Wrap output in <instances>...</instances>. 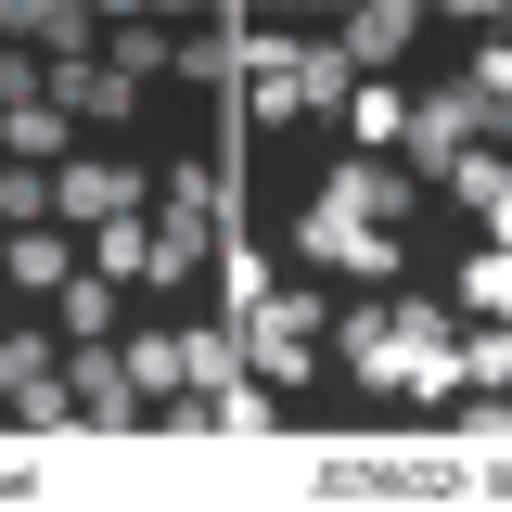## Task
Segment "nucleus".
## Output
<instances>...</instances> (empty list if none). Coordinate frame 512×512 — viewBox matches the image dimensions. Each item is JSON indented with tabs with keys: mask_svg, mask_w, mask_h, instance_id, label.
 Instances as JSON below:
<instances>
[{
	"mask_svg": "<svg viewBox=\"0 0 512 512\" xmlns=\"http://www.w3.org/2000/svg\"><path fill=\"white\" fill-rule=\"evenodd\" d=\"M346 372L384 384V397H461V308H423V295H384V308H346Z\"/></svg>",
	"mask_w": 512,
	"mask_h": 512,
	"instance_id": "obj_1",
	"label": "nucleus"
},
{
	"mask_svg": "<svg viewBox=\"0 0 512 512\" xmlns=\"http://www.w3.org/2000/svg\"><path fill=\"white\" fill-rule=\"evenodd\" d=\"M244 372L269 384V397L320 372V295H308V282H256V295H244Z\"/></svg>",
	"mask_w": 512,
	"mask_h": 512,
	"instance_id": "obj_2",
	"label": "nucleus"
},
{
	"mask_svg": "<svg viewBox=\"0 0 512 512\" xmlns=\"http://www.w3.org/2000/svg\"><path fill=\"white\" fill-rule=\"evenodd\" d=\"M295 256H308V269H333V282H397L410 231H384V218H359V205L308 192V205H295Z\"/></svg>",
	"mask_w": 512,
	"mask_h": 512,
	"instance_id": "obj_3",
	"label": "nucleus"
},
{
	"mask_svg": "<svg viewBox=\"0 0 512 512\" xmlns=\"http://www.w3.org/2000/svg\"><path fill=\"white\" fill-rule=\"evenodd\" d=\"M205 231H218V167H167L154 180V282H192Z\"/></svg>",
	"mask_w": 512,
	"mask_h": 512,
	"instance_id": "obj_4",
	"label": "nucleus"
},
{
	"mask_svg": "<svg viewBox=\"0 0 512 512\" xmlns=\"http://www.w3.org/2000/svg\"><path fill=\"white\" fill-rule=\"evenodd\" d=\"M77 269H90V231H77V218H13V231H0V282L39 295V308H52Z\"/></svg>",
	"mask_w": 512,
	"mask_h": 512,
	"instance_id": "obj_5",
	"label": "nucleus"
},
{
	"mask_svg": "<svg viewBox=\"0 0 512 512\" xmlns=\"http://www.w3.org/2000/svg\"><path fill=\"white\" fill-rule=\"evenodd\" d=\"M141 205H154V180H141L128 154H64V167H52V218H77V231L141 218Z\"/></svg>",
	"mask_w": 512,
	"mask_h": 512,
	"instance_id": "obj_6",
	"label": "nucleus"
},
{
	"mask_svg": "<svg viewBox=\"0 0 512 512\" xmlns=\"http://www.w3.org/2000/svg\"><path fill=\"white\" fill-rule=\"evenodd\" d=\"M231 77H244V116L256 128H295V116H308V39H244Z\"/></svg>",
	"mask_w": 512,
	"mask_h": 512,
	"instance_id": "obj_7",
	"label": "nucleus"
},
{
	"mask_svg": "<svg viewBox=\"0 0 512 512\" xmlns=\"http://www.w3.org/2000/svg\"><path fill=\"white\" fill-rule=\"evenodd\" d=\"M64 384H77V423H141V410H154L116 346H64Z\"/></svg>",
	"mask_w": 512,
	"mask_h": 512,
	"instance_id": "obj_8",
	"label": "nucleus"
},
{
	"mask_svg": "<svg viewBox=\"0 0 512 512\" xmlns=\"http://www.w3.org/2000/svg\"><path fill=\"white\" fill-rule=\"evenodd\" d=\"M410 26H423V0H346V26H333V52L359 64V77H384V64L410 52Z\"/></svg>",
	"mask_w": 512,
	"mask_h": 512,
	"instance_id": "obj_9",
	"label": "nucleus"
},
{
	"mask_svg": "<svg viewBox=\"0 0 512 512\" xmlns=\"http://www.w3.org/2000/svg\"><path fill=\"white\" fill-rule=\"evenodd\" d=\"M167 64H180V26H167V13H141V0H128L116 26H103V77H128V90H141V77H167Z\"/></svg>",
	"mask_w": 512,
	"mask_h": 512,
	"instance_id": "obj_10",
	"label": "nucleus"
},
{
	"mask_svg": "<svg viewBox=\"0 0 512 512\" xmlns=\"http://www.w3.org/2000/svg\"><path fill=\"white\" fill-rule=\"evenodd\" d=\"M0 154H26V167H64V154H77V116H64L52 90H26V103H0Z\"/></svg>",
	"mask_w": 512,
	"mask_h": 512,
	"instance_id": "obj_11",
	"label": "nucleus"
},
{
	"mask_svg": "<svg viewBox=\"0 0 512 512\" xmlns=\"http://www.w3.org/2000/svg\"><path fill=\"white\" fill-rule=\"evenodd\" d=\"M64 372V320H0V397H39Z\"/></svg>",
	"mask_w": 512,
	"mask_h": 512,
	"instance_id": "obj_12",
	"label": "nucleus"
},
{
	"mask_svg": "<svg viewBox=\"0 0 512 512\" xmlns=\"http://www.w3.org/2000/svg\"><path fill=\"white\" fill-rule=\"evenodd\" d=\"M346 141H359V154H397V141H410V90H397V77H359V90H346Z\"/></svg>",
	"mask_w": 512,
	"mask_h": 512,
	"instance_id": "obj_13",
	"label": "nucleus"
},
{
	"mask_svg": "<svg viewBox=\"0 0 512 512\" xmlns=\"http://www.w3.org/2000/svg\"><path fill=\"white\" fill-rule=\"evenodd\" d=\"M90 269H103V282H154V205H141V218H103V231H90Z\"/></svg>",
	"mask_w": 512,
	"mask_h": 512,
	"instance_id": "obj_14",
	"label": "nucleus"
},
{
	"mask_svg": "<svg viewBox=\"0 0 512 512\" xmlns=\"http://www.w3.org/2000/svg\"><path fill=\"white\" fill-rule=\"evenodd\" d=\"M52 320H64V346H103V333H116V282H103V269H77V282L52 295Z\"/></svg>",
	"mask_w": 512,
	"mask_h": 512,
	"instance_id": "obj_15",
	"label": "nucleus"
},
{
	"mask_svg": "<svg viewBox=\"0 0 512 512\" xmlns=\"http://www.w3.org/2000/svg\"><path fill=\"white\" fill-rule=\"evenodd\" d=\"M128 372H141V397H192V359H180V333H128Z\"/></svg>",
	"mask_w": 512,
	"mask_h": 512,
	"instance_id": "obj_16",
	"label": "nucleus"
},
{
	"mask_svg": "<svg viewBox=\"0 0 512 512\" xmlns=\"http://www.w3.org/2000/svg\"><path fill=\"white\" fill-rule=\"evenodd\" d=\"M474 90H487V103H512V26L487 39V52H474Z\"/></svg>",
	"mask_w": 512,
	"mask_h": 512,
	"instance_id": "obj_17",
	"label": "nucleus"
},
{
	"mask_svg": "<svg viewBox=\"0 0 512 512\" xmlns=\"http://www.w3.org/2000/svg\"><path fill=\"white\" fill-rule=\"evenodd\" d=\"M0 320H13V282H0Z\"/></svg>",
	"mask_w": 512,
	"mask_h": 512,
	"instance_id": "obj_18",
	"label": "nucleus"
},
{
	"mask_svg": "<svg viewBox=\"0 0 512 512\" xmlns=\"http://www.w3.org/2000/svg\"><path fill=\"white\" fill-rule=\"evenodd\" d=\"M500 397H512V384H500Z\"/></svg>",
	"mask_w": 512,
	"mask_h": 512,
	"instance_id": "obj_19",
	"label": "nucleus"
}]
</instances>
